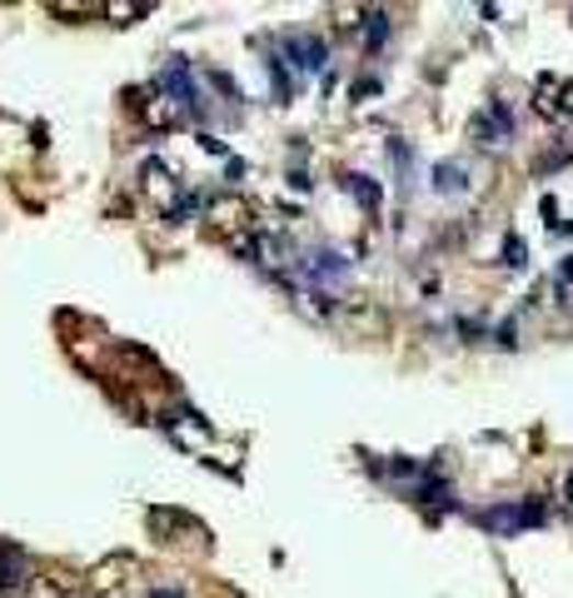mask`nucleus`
<instances>
[{
    "instance_id": "1",
    "label": "nucleus",
    "mask_w": 573,
    "mask_h": 598,
    "mask_svg": "<svg viewBox=\"0 0 573 598\" xmlns=\"http://www.w3.org/2000/svg\"><path fill=\"white\" fill-rule=\"evenodd\" d=\"M0 568H5V588H25L31 584V564L15 544H0Z\"/></svg>"
},
{
    "instance_id": "2",
    "label": "nucleus",
    "mask_w": 573,
    "mask_h": 598,
    "mask_svg": "<svg viewBox=\"0 0 573 598\" xmlns=\"http://www.w3.org/2000/svg\"><path fill=\"white\" fill-rule=\"evenodd\" d=\"M290 45L300 50V60H294L300 70H319V66H325V45H319V41H304V35H294Z\"/></svg>"
},
{
    "instance_id": "3",
    "label": "nucleus",
    "mask_w": 573,
    "mask_h": 598,
    "mask_svg": "<svg viewBox=\"0 0 573 598\" xmlns=\"http://www.w3.org/2000/svg\"><path fill=\"white\" fill-rule=\"evenodd\" d=\"M145 190H155V195H160V205L175 210V185H170V174H165L160 165H150V170H145Z\"/></svg>"
},
{
    "instance_id": "4",
    "label": "nucleus",
    "mask_w": 573,
    "mask_h": 598,
    "mask_svg": "<svg viewBox=\"0 0 573 598\" xmlns=\"http://www.w3.org/2000/svg\"><path fill=\"white\" fill-rule=\"evenodd\" d=\"M559 95H563V86H559V80H539V95H533V105H539V115L559 120Z\"/></svg>"
},
{
    "instance_id": "5",
    "label": "nucleus",
    "mask_w": 573,
    "mask_h": 598,
    "mask_svg": "<svg viewBox=\"0 0 573 598\" xmlns=\"http://www.w3.org/2000/svg\"><path fill=\"white\" fill-rule=\"evenodd\" d=\"M439 185H443V190H459V165H443V170H439Z\"/></svg>"
},
{
    "instance_id": "6",
    "label": "nucleus",
    "mask_w": 573,
    "mask_h": 598,
    "mask_svg": "<svg viewBox=\"0 0 573 598\" xmlns=\"http://www.w3.org/2000/svg\"><path fill=\"white\" fill-rule=\"evenodd\" d=\"M559 120H573V86H563L559 95Z\"/></svg>"
},
{
    "instance_id": "7",
    "label": "nucleus",
    "mask_w": 573,
    "mask_h": 598,
    "mask_svg": "<svg viewBox=\"0 0 573 598\" xmlns=\"http://www.w3.org/2000/svg\"><path fill=\"white\" fill-rule=\"evenodd\" d=\"M504 255H508V264H524V245H519V239H508Z\"/></svg>"
},
{
    "instance_id": "8",
    "label": "nucleus",
    "mask_w": 573,
    "mask_h": 598,
    "mask_svg": "<svg viewBox=\"0 0 573 598\" xmlns=\"http://www.w3.org/2000/svg\"><path fill=\"white\" fill-rule=\"evenodd\" d=\"M145 5H105V15H141Z\"/></svg>"
},
{
    "instance_id": "9",
    "label": "nucleus",
    "mask_w": 573,
    "mask_h": 598,
    "mask_svg": "<svg viewBox=\"0 0 573 598\" xmlns=\"http://www.w3.org/2000/svg\"><path fill=\"white\" fill-rule=\"evenodd\" d=\"M150 598H184L180 588H150Z\"/></svg>"
},
{
    "instance_id": "10",
    "label": "nucleus",
    "mask_w": 573,
    "mask_h": 598,
    "mask_svg": "<svg viewBox=\"0 0 573 598\" xmlns=\"http://www.w3.org/2000/svg\"><path fill=\"white\" fill-rule=\"evenodd\" d=\"M66 598H90V594H80V588H70V594Z\"/></svg>"
},
{
    "instance_id": "11",
    "label": "nucleus",
    "mask_w": 573,
    "mask_h": 598,
    "mask_svg": "<svg viewBox=\"0 0 573 598\" xmlns=\"http://www.w3.org/2000/svg\"><path fill=\"white\" fill-rule=\"evenodd\" d=\"M0 594H5V568H0Z\"/></svg>"
},
{
    "instance_id": "12",
    "label": "nucleus",
    "mask_w": 573,
    "mask_h": 598,
    "mask_svg": "<svg viewBox=\"0 0 573 598\" xmlns=\"http://www.w3.org/2000/svg\"><path fill=\"white\" fill-rule=\"evenodd\" d=\"M569 504H573V478H569Z\"/></svg>"
}]
</instances>
